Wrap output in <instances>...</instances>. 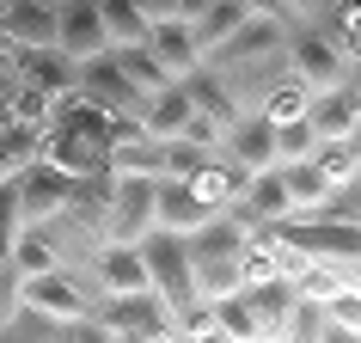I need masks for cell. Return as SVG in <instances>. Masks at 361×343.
I'll return each instance as SVG.
<instances>
[{
	"label": "cell",
	"instance_id": "7a4b0ae2",
	"mask_svg": "<svg viewBox=\"0 0 361 343\" xmlns=\"http://www.w3.org/2000/svg\"><path fill=\"white\" fill-rule=\"evenodd\" d=\"M135 251H141V264H147V288L171 306V313H178V306H190V301H202L196 282H190V246H184V233L147 227L141 239H135Z\"/></svg>",
	"mask_w": 361,
	"mask_h": 343
},
{
	"label": "cell",
	"instance_id": "e0dca14e",
	"mask_svg": "<svg viewBox=\"0 0 361 343\" xmlns=\"http://www.w3.org/2000/svg\"><path fill=\"white\" fill-rule=\"evenodd\" d=\"M294 294H300V288L288 282V276H257V282H245V301H251V313H257V337H282Z\"/></svg>",
	"mask_w": 361,
	"mask_h": 343
},
{
	"label": "cell",
	"instance_id": "ffe728a7",
	"mask_svg": "<svg viewBox=\"0 0 361 343\" xmlns=\"http://www.w3.org/2000/svg\"><path fill=\"white\" fill-rule=\"evenodd\" d=\"M312 166L324 172V184H361V135L312 141Z\"/></svg>",
	"mask_w": 361,
	"mask_h": 343
},
{
	"label": "cell",
	"instance_id": "cb8c5ba5",
	"mask_svg": "<svg viewBox=\"0 0 361 343\" xmlns=\"http://www.w3.org/2000/svg\"><path fill=\"white\" fill-rule=\"evenodd\" d=\"M98 6V25H104V43H147V19H141V6L135 0H92Z\"/></svg>",
	"mask_w": 361,
	"mask_h": 343
},
{
	"label": "cell",
	"instance_id": "7c38bea8",
	"mask_svg": "<svg viewBox=\"0 0 361 343\" xmlns=\"http://www.w3.org/2000/svg\"><path fill=\"white\" fill-rule=\"evenodd\" d=\"M56 49L68 61H86V56H104L111 49L92 0H56Z\"/></svg>",
	"mask_w": 361,
	"mask_h": 343
},
{
	"label": "cell",
	"instance_id": "7402d4cb",
	"mask_svg": "<svg viewBox=\"0 0 361 343\" xmlns=\"http://www.w3.org/2000/svg\"><path fill=\"white\" fill-rule=\"evenodd\" d=\"M294 221H331V227H361V184H331L319 203H306Z\"/></svg>",
	"mask_w": 361,
	"mask_h": 343
},
{
	"label": "cell",
	"instance_id": "d4e9b609",
	"mask_svg": "<svg viewBox=\"0 0 361 343\" xmlns=\"http://www.w3.org/2000/svg\"><path fill=\"white\" fill-rule=\"evenodd\" d=\"M31 160H37V129L31 123H6L0 129V184H13Z\"/></svg>",
	"mask_w": 361,
	"mask_h": 343
},
{
	"label": "cell",
	"instance_id": "3957f363",
	"mask_svg": "<svg viewBox=\"0 0 361 343\" xmlns=\"http://www.w3.org/2000/svg\"><path fill=\"white\" fill-rule=\"evenodd\" d=\"M19 301L37 306V313H49V319H61V325H68V337H74V325L98 306V288L86 282L80 270L56 264V270H37V276H19Z\"/></svg>",
	"mask_w": 361,
	"mask_h": 343
},
{
	"label": "cell",
	"instance_id": "83f0119b",
	"mask_svg": "<svg viewBox=\"0 0 361 343\" xmlns=\"http://www.w3.org/2000/svg\"><path fill=\"white\" fill-rule=\"evenodd\" d=\"M312 141H319V135L306 129V116L276 123V166H282V160H306V153H312Z\"/></svg>",
	"mask_w": 361,
	"mask_h": 343
},
{
	"label": "cell",
	"instance_id": "5bb4252c",
	"mask_svg": "<svg viewBox=\"0 0 361 343\" xmlns=\"http://www.w3.org/2000/svg\"><path fill=\"white\" fill-rule=\"evenodd\" d=\"M0 31L19 49H56V0H13L0 13Z\"/></svg>",
	"mask_w": 361,
	"mask_h": 343
},
{
	"label": "cell",
	"instance_id": "30bf717a",
	"mask_svg": "<svg viewBox=\"0 0 361 343\" xmlns=\"http://www.w3.org/2000/svg\"><path fill=\"white\" fill-rule=\"evenodd\" d=\"M221 153H227L239 172L276 166V123H269L264 111H239V116L227 123V135H221Z\"/></svg>",
	"mask_w": 361,
	"mask_h": 343
},
{
	"label": "cell",
	"instance_id": "4fadbf2b",
	"mask_svg": "<svg viewBox=\"0 0 361 343\" xmlns=\"http://www.w3.org/2000/svg\"><path fill=\"white\" fill-rule=\"evenodd\" d=\"M209 215H221V209H209V203L196 196L190 178H153V227L190 233V227H202Z\"/></svg>",
	"mask_w": 361,
	"mask_h": 343
},
{
	"label": "cell",
	"instance_id": "6da1fadb",
	"mask_svg": "<svg viewBox=\"0 0 361 343\" xmlns=\"http://www.w3.org/2000/svg\"><path fill=\"white\" fill-rule=\"evenodd\" d=\"M111 129H116L111 111H98L86 92H61L49 104V116H43V129H37V160L74 172V178H92V172H104Z\"/></svg>",
	"mask_w": 361,
	"mask_h": 343
},
{
	"label": "cell",
	"instance_id": "603a6c76",
	"mask_svg": "<svg viewBox=\"0 0 361 343\" xmlns=\"http://www.w3.org/2000/svg\"><path fill=\"white\" fill-rule=\"evenodd\" d=\"M111 61H116V74L129 80V86H135L141 98H147V92H159V86L171 80L166 68H159V61L147 56V43H116V49H111Z\"/></svg>",
	"mask_w": 361,
	"mask_h": 343
},
{
	"label": "cell",
	"instance_id": "5b68a950",
	"mask_svg": "<svg viewBox=\"0 0 361 343\" xmlns=\"http://www.w3.org/2000/svg\"><path fill=\"white\" fill-rule=\"evenodd\" d=\"M153 227V178L141 172H111L104 178V239H141Z\"/></svg>",
	"mask_w": 361,
	"mask_h": 343
},
{
	"label": "cell",
	"instance_id": "2e32d148",
	"mask_svg": "<svg viewBox=\"0 0 361 343\" xmlns=\"http://www.w3.org/2000/svg\"><path fill=\"white\" fill-rule=\"evenodd\" d=\"M19 86H37L43 98H61V92H74V80H80V61H68L61 49H19Z\"/></svg>",
	"mask_w": 361,
	"mask_h": 343
},
{
	"label": "cell",
	"instance_id": "8992f818",
	"mask_svg": "<svg viewBox=\"0 0 361 343\" xmlns=\"http://www.w3.org/2000/svg\"><path fill=\"white\" fill-rule=\"evenodd\" d=\"M80 184H86V178L49 166V160H31V166L13 178V191H19V221H49V215H61L80 196Z\"/></svg>",
	"mask_w": 361,
	"mask_h": 343
},
{
	"label": "cell",
	"instance_id": "d6986e66",
	"mask_svg": "<svg viewBox=\"0 0 361 343\" xmlns=\"http://www.w3.org/2000/svg\"><path fill=\"white\" fill-rule=\"evenodd\" d=\"M56 264H61V246L49 233V221H19V233H13V270L37 276V270H56Z\"/></svg>",
	"mask_w": 361,
	"mask_h": 343
},
{
	"label": "cell",
	"instance_id": "f1b7e54d",
	"mask_svg": "<svg viewBox=\"0 0 361 343\" xmlns=\"http://www.w3.org/2000/svg\"><path fill=\"white\" fill-rule=\"evenodd\" d=\"M209 6H214V0H171V19H184V25H190V19H202Z\"/></svg>",
	"mask_w": 361,
	"mask_h": 343
},
{
	"label": "cell",
	"instance_id": "484cf974",
	"mask_svg": "<svg viewBox=\"0 0 361 343\" xmlns=\"http://www.w3.org/2000/svg\"><path fill=\"white\" fill-rule=\"evenodd\" d=\"M306 98H312V92H306L300 80H294V74H282L264 98H257V111H264L269 123H294V116H306Z\"/></svg>",
	"mask_w": 361,
	"mask_h": 343
},
{
	"label": "cell",
	"instance_id": "4316f807",
	"mask_svg": "<svg viewBox=\"0 0 361 343\" xmlns=\"http://www.w3.org/2000/svg\"><path fill=\"white\" fill-rule=\"evenodd\" d=\"M239 19H245V6H239V0H214L202 19H190V31H196V56H209V49H214L221 37H227V31H233Z\"/></svg>",
	"mask_w": 361,
	"mask_h": 343
},
{
	"label": "cell",
	"instance_id": "277c9868",
	"mask_svg": "<svg viewBox=\"0 0 361 343\" xmlns=\"http://www.w3.org/2000/svg\"><path fill=\"white\" fill-rule=\"evenodd\" d=\"M282 56H288V74L300 80L306 92H324V86H337V80H355V61H343V49H337L331 37H324V31H319L312 19L288 25Z\"/></svg>",
	"mask_w": 361,
	"mask_h": 343
},
{
	"label": "cell",
	"instance_id": "8fae6325",
	"mask_svg": "<svg viewBox=\"0 0 361 343\" xmlns=\"http://www.w3.org/2000/svg\"><path fill=\"white\" fill-rule=\"evenodd\" d=\"M74 92H86V98L98 104V111H111V116H135V111H141V92H135L129 80L116 74L111 49H104V56H86V61H80Z\"/></svg>",
	"mask_w": 361,
	"mask_h": 343
},
{
	"label": "cell",
	"instance_id": "4dcf8cb0",
	"mask_svg": "<svg viewBox=\"0 0 361 343\" xmlns=\"http://www.w3.org/2000/svg\"><path fill=\"white\" fill-rule=\"evenodd\" d=\"M6 6H13V0H0V13H6Z\"/></svg>",
	"mask_w": 361,
	"mask_h": 343
},
{
	"label": "cell",
	"instance_id": "9c48e42d",
	"mask_svg": "<svg viewBox=\"0 0 361 343\" xmlns=\"http://www.w3.org/2000/svg\"><path fill=\"white\" fill-rule=\"evenodd\" d=\"M86 282L98 288V301L104 294H135V288H147V264H141V251L129 239H104L92 251V264H86Z\"/></svg>",
	"mask_w": 361,
	"mask_h": 343
},
{
	"label": "cell",
	"instance_id": "44dd1931",
	"mask_svg": "<svg viewBox=\"0 0 361 343\" xmlns=\"http://www.w3.org/2000/svg\"><path fill=\"white\" fill-rule=\"evenodd\" d=\"M209 313H214V337H227V343L257 337V313H251V301H245V282L233 288V294H214Z\"/></svg>",
	"mask_w": 361,
	"mask_h": 343
},
{
	"label": "cell",
	"instance_id": "ba28073f",
	"mask_svg": "<svg viewBox=\"0 0 361 343\" xmlns=\"http://www.w3.org/2000/svg\"><path fill=\"white\" fill-rule=\"evenodd\" d=\"M306 129L319 141H337V135H361V80H337L324 92L306 98Z\"/></svg>",
	"mask_w": 361,
	"mask_h": 343
},
{
	"label": "cell",
	"instance_id": "f546056e",
	"mask_svg": "<svg viewBox=\"0 0 361 343\" xmlns=\"http://www.w3.org/2000/svg\"><path fill=\"white\" fill-rule=\"evenodd\" d=\"M245 13H276V0H239Z\"/></svg>",
	"mask_w": 361,
	"mask_h": 343
},
{
	"label": "cell",
	"instance_id": "9a60e30c",
	"mask_svg": "<svg viewBox=\"0 0 361 343\" xmlns=\"http://www.w3.org/2000/svg\"><path fill=\"white\" fill-rule=\"evenodd\" d=\"M147 56L166 68L171 80H184L190 68H202V56H196V31L184 19H159V25H147Z\"/></svg>",
	"mask_w": 361,
	"mask_h": 343
},
{
	"label": "cell",
	"instance_id": "ac0fdd59",
	"mask_svg": "<svg viewBox=\"0 0 361 343\" xmlns=\"http://www.w3.org/2000/svg\"><path fill=\"white\" fill-rule=\"evenodd\" d=\"M184 116H190V98H184V86L178 80H166L159 92L141 98V111H135V123L153 135V141H171V135L184 129Z\"/></svg>",
	"mask_w": 361,
	"mask_h": 343
},
{
	"label": "cell",
	"instance_id": "52a82bcc",
	"mask_svg": "<svg viewBox=\"0 0 361 343\" xmlns=\"http://www.w3.org/2000/svg\"><path fill=\"white\" fill-rule=\"evenodd\" d=\"M233 221H245L251 233L257 227H276V221H288L294 215V203H288V184H282V172L264 166V172H245V184H239V196L227 203Z\"/></svg>",
	"mask_w": 361,
	"mask_h": 343
}]
</instances>
